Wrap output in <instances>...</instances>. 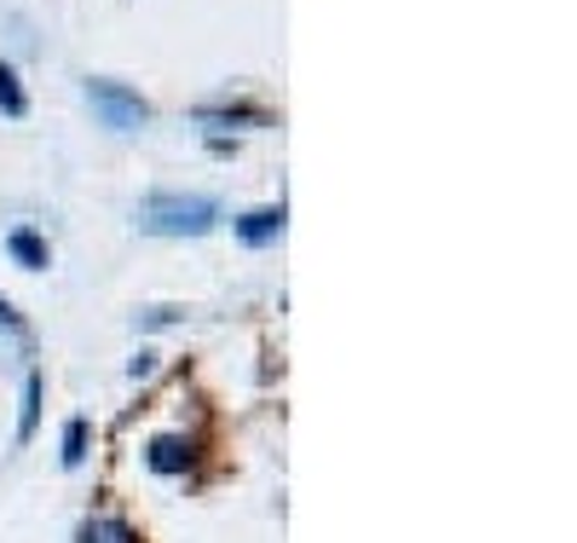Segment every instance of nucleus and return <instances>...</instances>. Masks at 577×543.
Segmentation results:
<instances>
[{
    "mask_svg": "<svg viewBox=\"0 0 577 543\" xmlns=\"http://www.w3.org/2000/svg\"><path fill=\"white\" fill-rule=\"evenodd\" d=\"M220 220L214 197H185V191H156L139 203V232L156 237H202Z\"/></svg>",
    "mask_w": 577,
    "mask_h": 543,
    "instance_id": "obj_1",
    "label": "nucleus"
},
{
    "mask_svg": "<svg viewBox=\"0 0 577 543\" xmlns=\"http://www.w3.org/2000/svg\"><path fill=\"white\" fill-rule=\"evenodd\" d=\"M87 98H93V110L105 116V128H116V133H139L151 122V105L121 82H87Z\"/></svg>",
    "mask_w": 577,
    "mask_h": 543,
    "instance_id": "obj_2",
    "label": "nucleus"
},
{
    "mask_svg": "<svg viewBox=\"0 0 577 543\" xmlns=\"http://www.w3.org/2000/svg\"><path fill=\"white\" fill-rule=\"evenodd\" d=\"M191 462H197V446H191V439H179V434L151 439V469H156V474H179V469H191Z\"/></svg>",
    "mask_w": 577,
    "mask_h": 543,
    "instance_id": "obj_3",
    "label": "nucleus"
},
{
    "mask_svg": "<svg viewBox=\"0 0 577 543\" xmlns=\"http://www.w3.org/2000/svg\"><path fill=\"white\" fill-rule=\"evenodd\" d=\"M237 237L243 244H272V237H283V209H255V214H243L237 220Z\"/></svg>",
    "mask_w": 577,
    "mask_h": 543,
    "instance_id": "obj_4",
    "label": "nucleus"
},
{
    "mask_svg": "<svg viewBox=\"0 0 577 543\" xmlns=\"http://www.w3.org/2000/svg\"><path fill=\"white\" fill-rule=\"evenodd\" d=\"M7 249H12V260H17V267H30V272H40V267H47V244H40V237H35L30 226H17V232L7 237Z\"/></svg>",
    "mask_w": 577,
    "mask_h": 543,
    "instance_id": "obj_5",
    "label": "nucleus"
},
{
    "mask_svg": "<svg viewBox=\"0 0 577 543\" xmlns=\"http://www.w3.org/2000/svg\"><path fill=\"white\" fill-rule=\"evenodd\" d=\"M0 110H7V116H24L30 110L24 87H17V70H7V64H0Z\"/></svg>",
    "mask_w": 577,
    "mask_h": 543,
    "instance_id": "obj_6",
    "label": "nucleus"
},
{
    "mask_svg": "<svg viewBox=\"0 0 577 543\" xmlns=\"http://www.w3.org/2000/svg\"><path fill=\"white\" fill-rule=\"evenodd\" d=\"M81 543H133V532L121 520H87L81 527Z\"/></svg>",
    "mask_w": 577,
    "mask_h": 543,
    "instance_id": "obj_7",
    "label": "nucleus"
},
{
    "mask_svg": "<svg viewBox=\"0 0 577 543\" xmlns=\"http://www.w3.org/2000/svg\"><path fill=\"white\" fill-rule=\"evenodd\" d=\"M35 422H40V376L30 370V381H24V422H17V439H30V434H35Z\"/></svg>",
    "mask_w": 577,
    "mask_h": 543,
    "instance_id": "obj_8",
    "label": "nucleus"
},
{
    "mask_svg": "<svg viewBox=\"0 0 577 543\" xmlns=\"http://www.w3.org/2000/svg\"><path fill=\"white\" fill-rule=\"evenodd\" d=\"M81 457H87V422H70V428H64V469H75V462Z\"/></svg>",
    "mask_w": 577,
    "mask_h": 543,
    "instance_id": "obj_9",
    "label": "nucleus"
},
{
    "mask_svg": "<svg viewBox=\"0 0 577 543\" xmlns=\"http://www.w3.org/2000/svg\"><path fill=\"white\" fill-rule=\"evenodd\" d=\"M202 122H260V110H197Z\"/></svg>",
    "mask_w": 577,
    "mask_h": 543,
    "instance_id": "obj_10",
    "label": "nucleus"
},
{
    "mask_svg": "<svg viewBox=\"0 0 577 543\" xmlns=\"http://www.w3.org/2000/svg\"><path fill=\"white\" fill-rule=\"evenodd\" d=\"M128 370H133V381H139V376H151V370H156V353H139Z\"/></svg>",
    "mask_w": 577,
    "mask_h": 543,
    "instance_id": "obj_11",
    "label": "nucleus"
},
{
    "mask_svg": "<svg viewBox=\"0 0 577 543\" xmlns=\"http://www.w3.org/2000/svg\"><path fill=\"white\" fill-rule=\"evenodd\" d=\"M0 324H7V330H17V335H24V324H17V312L7 307V300H0Z\"/></svg>",
    "mask_w": 577,
    "mask_h": 543,
    "instance_id": "obj_12",
    "label": "nucleus"
}]
</instances>
